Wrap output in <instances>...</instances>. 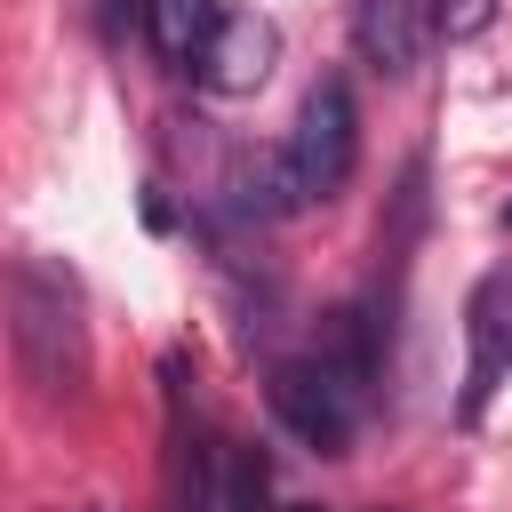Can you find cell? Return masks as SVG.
<instances>
[{"label": "cell", "mask_w": 512, "mask_h": 512, "mask_svg": "<svg viewBox=\"0 0 512 512\" xmlns=\"http://www.w3.org/2000/svg\"><path fill=\"white\" fill-rule=\"evenodd\" d=\"M8 344L16 368L40 400H80L88 392V320H80V288L56 264H16L8 272Z\"/></svg>", "instance_id": "cell-1"}, {"label": "cell", "mask_w": 512, "mask_h": 512, "mask_svg": "<svg viewBox=\"0 0 512 512\" xmlns=\"http://www.w3.org/2000/svg\"><path fill=\"white\" fill-rule=\"evenodd\" d=\"M264 400H272L280 432H296V440H304V448H320V456H344V448H352V432H360V416H368V392H360V384H344L320 352H312V360H272Z\"/></svg>", "instance_id": "cell-2"}, {"label": "cell", "mask_w": 512, "mask_h": 512, "mask_svg": "<svg viewBox=\"0 0 512 512\" xmlns=\"http://www.w3.org/2000/svg\"><path fill=\"white\" fill-rule=\"evenodd\" d=\"M288 160H296V184L304 200H336L360 168V104L352 88L328 72L304 88V112H296V136H288Z\"/></svg>", "instance_id": "cell-3"}, {"label": "cell", "mask_w": 512, "mask_h": 512, "mask_svg": "<svg viewBox=\"0 0 512 512\" xmlns=\"http://www.w3.org/2000/svg\"><path fill=\"white\" fill-rule=\"evenodd\" d=\"M512 376V264L480 272L464 296V392H456V424H480L488 400Z\"/></svg>", "instance_id": "cell-4"}, {"label": "cell", "mask_w": 512, "mask_h": 512, "mask_svg": "<svg viewBox=\"0 0 512 512\" xmlns=\"http://www.w3.org/2000/svg\"><path fill=\"white\" fill-rule=\"evenodd\" d=\"M440 48V0H352V56L376 80H408Z\"/></svg>", "instance_id": "cell-5"}, {"label": "cell", "mask_w": 512, "mask_h": 512, "mask_svg": "<svg viewBox=\"0 0 512 512\" xmlns=\"http://www.w3.org/2000/svg\"><path fill=\"white\" fill-rule=\"evenodd\" d=\"M272 56H280V24L256 16V8H232L224 32H216V48H208V64H200L192 80H200L208 96H256V88L272 80Z\"/></svg>", "instance_id": "cell-6"}, {"label": "cell", "mask_w": 512, "mask_h": 512, "mask_svg": "<svg viewBox=\"0 0 512 512\" xmlns=\"http://www.w3.org/2000/svg\"><path fill=\"white\" fill-rule=\"evenodd\" d=\"M224 208H232L240 224H288L296 208H312V200H304V184H296V160H288V144H280V152H232Z\"/></svg>", "instance_id": "cell-7"}, {"label": "cell", "mask_w": 512, "mask_h": 512, "mask_svg": "<svg viewBox=\"0 0 512 512\" xmlns=\"http://www.w3.org/2000/svg\"><path fill=\"white\" fill-rule=\"evenodd\" d=\"M224 16H232L224 0H144V32H152L160 64H176V72H200L208 64Z\"/></svg>", "instance_id": "cell-8"}, {"label": "cell", "mask_w": 512, "mask_h": 512, "mask_svg": "<svg viewBox=\"0 0 512 512\" xmlns=\"http://www.w3.org/2000/svg\"><path fill=\"white\" fill-rule=\"evenodd\" d=\"M264 456H248V448H224V472H216V512H272L264 504Z\"/></svg>", "instance_id": "cell-9"}, {"label": "cell", "mask_w": 512, "mask_h": 512, "mask_svg": "<svg viewBox=\"0 0 512 512\" xmlns=\"http://www.w3.org/2000/svg\"><path fill=\"white\" fill-rule=\"evenodd\" d=\"M136 24H144V0H104V40H120Z\"/></svg>", "instance_id": "cell-10"}, {"label": "cell", "mask_w": 512, "mask_h": 512, "mask_svg": "<svg viewBox=\"0 0 512 512\" xmlns=\"http://www.w3.org/2000/svg\"><path fill=\"white\" fill-rule=\"evenodd\" d=\"M496 224H504V232H512V200H504V216H496Z\"/></svg>", "instance_id": "cell-11"}]
</instances>
